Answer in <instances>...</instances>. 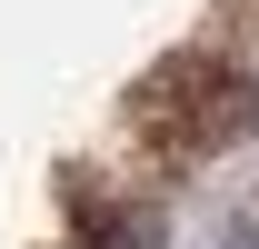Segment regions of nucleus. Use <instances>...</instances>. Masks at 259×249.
I'll list each match as a JSON object with an SVG mask.
<instances>
[{"instance_id": "f257e3e1", "label": "nucleus", "mask_w": 259, "mask_h": 249, "mask_svg": "<svg viewBox=\"0 0 259 249\" xmlns=\"http://www.w3.org/2000/svg\"><path fill=\"white\" fill-rule=\"evenodd\" d=\"M229 249H259V229H239V239H229Z\"/></svg>"}]
</instances>
